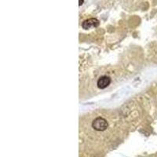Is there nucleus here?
I'll return each mask as SVG.
<instances>
[{"label":"nucleus","instance_id":"f257e3e1","mask_svg":"<svg viewBox=\"0 0 157 157\" xmlns=\"http://www.w3.org/2000/svg\"><path fill=\"white\" fill-rule=\"evenodd\" d=\"M108 126L107 120L102 117H97L92 123V127L97 131H105L108 128Z\"/></svg>","mask_w":157,"mask_h":157},{"label":"nucleus","instance_id":"f03ea898","mask_svg":"<svg viewBox=\"0 0 157 157\" xmlns=\"http://www.w3.org/2000/svg\"><path fill=\"white\" fill-rule=\"evenodd\" d=\"M111 78L107 75H103V76H101L100 78H98V82H97V85H98V87L99 89H105L108 86L110 85L111 83Z\"/></svg>","mask_w":157,"mask_h":157},{"label":"nucleus","instance_id":"7ed1b4c3","mask_svg":"<svg viewBox=\"0 0 157 157\" xmlns=\"http://www.w3.org/2000/svg\"><path fill=\"white\" fill-rule=\"evenodd\" d=\"M99 25V21L96 18H90V19L84 21L82 24V29L85 30L91 29V28H97Z\"/></svg>","mask_w":157,"mask_h":157},{"label":"nucleus","instance_id":"20e7f679","mask_svg":"<svg viewBox=\"0 0 157 157\" xmlns=\"http://www.w3.org/2000/svg\"><path fill=\"white\" fill-rule=\"evenodd\" d=\"M82 2H83V0H79V6L82 5Z\"/></svg>","mask_w":157,"mask_h":157}]
</instances>
